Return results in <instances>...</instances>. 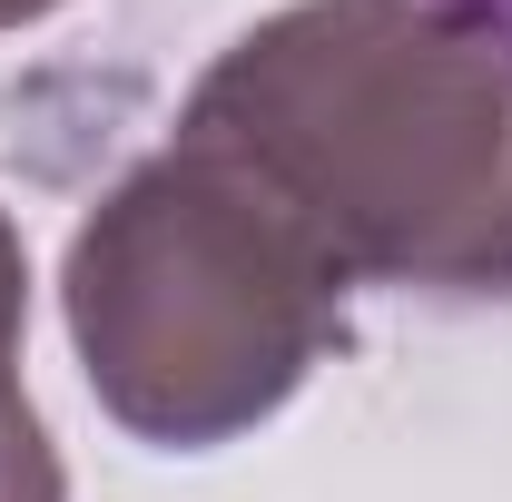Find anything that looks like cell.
Listing matches in <instances>:
<instances>
[{
	"label": "cell",
	"mask_w": 512,
	"mask_h": 502,
	"mask_svg": "<svg viewBox=\"0 0 512 502\" xmlns=\"http://www.w3.org/2000/svg\"><path fill=\"white\" fill-rule=\"evenodd\" d=\"M178 138L247 168L345 286H512V20L296 0L237 30Z\"/></svg>",
	"instance_id": "1"
},
{
	"label": "cell",
	"mask_w": 512,
	"mask_h": 502,
	"mask_svg": "<svg viewBox=\"0 0 512 502\" xmlns=\"http://www.w3.org/2000/svg\"><path fill=\"white\" fill-rule=\"evenodd\" d=\"M60 315L119 434L217 453L345 345V266L247 168L168 138L79 217Z\"/></svg>",
	"instance_id": "2"
},
{
	"label": "cell",
	"mask_w": 512,
	"mask_h": 502,
	"mask_svg": "<svg viewBox=\"0 0 512 502\" xmlns=\"http://www.w3.org/2000/svg\"><path fill=\"white\" fill-rule=\"evenodd\" d=\"M0 502H69L60 443L30 414V394H0Z\"/></svg>",
	"instance_id": "3"
},
{
	"label": "cell",
	"mask_w": 512,
	"mask_h": 502,
	"mask_svg": "<svg viewBox=\"0 0 512 502\" xmlns=\"http://www.w3.org/2000/svg\"><path fill=\"white\" fill-rule=\"evenodd\" d=\"M20 325H30V256H20V227H10V207H0V394H20V384H10Z\"/></svg>",
	"instance_id": "4"
},
{
	"label": "cell",
	"mask_w": 512,
	"mask_h": 502,
	"mask_svg": "<svg viewBox=\"0 0 512 502\" xmlns=\"http://www.w3.org/2000/svg\"><path fill=\"white\" fill-rule=\"evenodd\" d=\"M50 10H69V0H0V30H30V20H50Z\"/></svg>",
	"instance_id": "5"
}]
</instances>
